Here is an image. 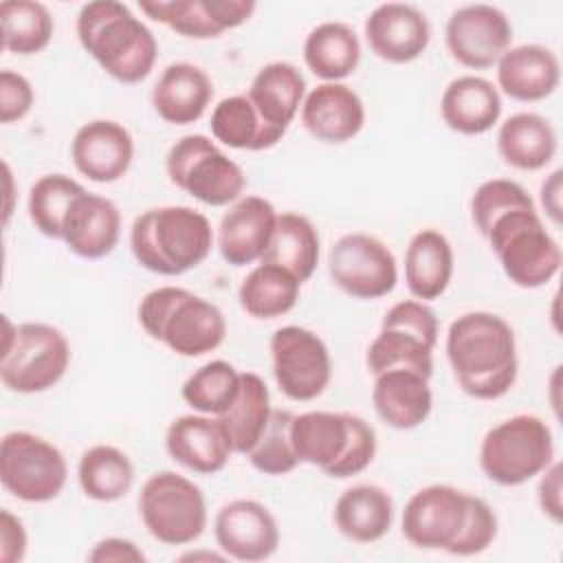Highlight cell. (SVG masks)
<instances>
[{"label":"cell","instance_id":"cell-1","mask_svg":"<svg viewBox=\"0 0 563 563\" xmlns=\"http://www.w3.org/2000/svg\"><path fill=\"white\" fill-rule=\"evenodd\" d=\"M446 361L457 387L475 400H497L517 380V341L510 323L488 310L455 317L446 330Z\"/></svg>","mask_w":563,"mask_h":563},{"label":"cell","instance_id":"cell-2","mask_svg":"<svg viewBox=\"0 0 563 563\" xmlns=\"http://www.w3.org/2000/svg\"><path fill=\"white\" fill-rule=\"evenodd\" d=\"M77 40L106 75L121 84H141L154 70L158 42L130 7L92 0L79 9Z\"/></svg>","mask_w":563,"mask_h":563},{"label":"cell","instance_id":"cell-3","mask_svg":"<svg viewBox=\"0 0 563 563\" xmlns=\"http://www.w3.org/2000/svg\"><path fill=\"white\" fill-rule=\"evenodd\" d=\"M213 246L205 213L185 205L145 209L130 229V251L139 266L163 277H178L200 266Z\"/></svg>","mask_w":563,"mask_h":563},{"label":"cell","instance_id":"cell-4","mask_svg":"<svg viewBox=\"0 0 563 563\" xmlns=\"http://www.w3.org/2000/svg\"><path fill=\"white\" fill-rule=\"evenodd\" d=\"M290 442L299 464L317 466L334 479L363 473L378 449L374 427L350 411L295 413Z\"/></svg>","mask_w":563,"mask_h":563},{"label":"cell","instance_id":"cell-5","mask_svg":"<svg viewBox=\"0 0 563 563\" xmlns=\"http://www.w3.org/2000/svg\"><path fill=\"white\" fill-rule=\"evenodd\" d=\"M136 314L150 339L161 341L185 358L218 350L227 336L222 310L180 286H158L150 290L141 299Z\"/></svg>","mask_w":563,"mask_h":563},{"label":"cell","instance_id":"cell-6","mask_svg":"<svg viewBox=\"0 0 563 563\" xmlns=\"http://www.w3.org/2000/svg\"><path fill=\"white\" fill-rule=\"evenodd\" d=\"M484 238L504 275L519 288H541L561 268V246L545 229L537 205L501 213Z\"/></svg>","mask_w":563,"mask_h":563},{"label":"cell","instance_id":"cell-7","mask_svg":"<svg viewBox=\"0 0 563 563\" xmlns=\"http://www.w3.org/2000/svg\"><path fill=\"white\" fill-rule=\"evenodd\" d=\"M70 365L66 334L42 321L11 325L4 317L0 380L15 394H40L55 387Z\"/></svg>","mask_w":563,"mask_h":563},{"label":"cell","instance_id":"cell-8","mask_svg":"<svg viewBox=\"0 0 563 563\" xmlns=\"http://www.w3.org/2000/svg\"><path fill=\"white\" fill-rule=\"evenodd\" d=\"M552 462V431L534 413H517L497 422L479 444V468L497 486H521Z\"/></svg>","mask_w":563,"mask_h":563},{"label":"cell","instance_id":"cell-9","mask_svg":"<svg viewBox=\"0 0 563 563\" xmlns=\"http://www.w3.org/2000/svg\"><path fill=\"white\" fill-rule=\"evenodd\" d=\"M172 185L207 207H229L246 189L244 169L205 134L180 136L165 156Z\"/></svg>","mask_w":563,"mask_h":563},{"label":"cell","instance_id":"cell-10","mask_svg":"<svg viewBox=\"0 0 563 563\" xmlns=\"http://www.w3.org/2000/svg\"><path fill=\"white\" fill-rule=\"evenodd\" d=\"M435 343V312L418 299L396 301L385 312L380 330L367 347V369L372 376H376L380 372L402 367L431 378Z\"/></svg>","mask_w":563,"mask_h":563},{"label":"cell","instance_id":"cell-11","mask_svg":"<svg viewBox=\"0 0 563 563\" xmlns=\"http://www.w3.org/2000/svg\"><path fill=\"white\" fill-rule=\"evenodd\" d=\"M139 517L163 545H187L207 528V501L198 484L176 471H158L139 493Z\"/></svg>","mask_w":563,"mask_h":563},{"label":"cell","instance_id":"cell-12","mask_svg":"<svg viewBox=\"0 0 563 563\" xmlns=\"http://www.w3.org/2000/svg\"><path fill=\"white\" fill-rule=\"evenodd\" d=\"M0 479L15 499L46 504L62 495L68 464L48 440L31 431H9L0 442Z\"/></svg>","mask_w":563,"mask_h":563},{"label":"cell","instance_id":"cell-13","mask_svg":"<svg viewBox=\"0 0 563 563\" xmlns=\"http://www.w3.org/2000/svg\"><path fill=\"white\" fill-rule=\"evenodd\" d=\"M279 391L295 402L319 398L332 378V358L323 339L301 325H282L268 341Z\"/></svg>","mask_w":563,"mask_h":563},{"label":"cell","instance_id":"cell-14","mask_svg":"<svg viewBox=\"0 0 563 563\" xmlns=\"http://www.w3.org/2000/svg\"><path fill=\"white\" fill-rule=\"evenodd\" d=\"M332 284L354 299H380L398 284V266L389 246L369 233H345L328 253Z\"/></svg>","mask_w":563,"mask_h":563},{"label":"cell","instance_id":"cell-15","mask_svg":"<svg viewBox=\"0 0 563 563\" xmlns=\"http://www.w3.org/2000/svg\"><path fill=\"white\" fill-rule=\"evenodd\" d=\"M468 510V493L451 484H429L416 490L400 517L402 537L420 550L451 552Z\"/></svg>","mask_w":563,"mask_h":563},{"label":"cell","instance_id":"cell-16","mask_svg":"<svg viewBox=\"0 0 563 563\" xmlns=\"http://www.w3.org/2000/svg\"><path fill=\"white\" fill-rule=\"evenodd\" d=\"M444 42L460 66L486 70L510 48L512 24L506 13L493 4H464L449 15Z\"/></svg>","mask_w":563,"mask_h":563},{"label":"cell","instance_id":"cell-17","mask_svg":"<svg viewBox=\"0 0 563 563\" xmlns=\"http://www.w3.org/2000/svg\"><path fill=\"white\" fill-rule=\"evenodd\" d=\"M213 537L229 559L257 563L271 559L279 548L275 515L255 499H231L213 519Z\"/></svg>","mask_w":563,"mask_h":563},{"label":"cell","instance_id":"cell-18","mask_svg":"<svg viewBox=\"0 0 563 563\" xmlns=\"http://www.w3.org/2000/svg\"><path fill=\"white\" fill-rule=\"evenodd\" d=\"M139 9L189 40H213L251 20L255 0H152Z\"/></svg>","mask_w":563,"mask_h":563},{"label":"cell","instance_id":"cell-19","mask_svg":"<svg viewBox=\"0 0 563 563\" xmlns=\"http://www.w3.org/2000/svg\"><path fill=\"white\" fill-rule=\"evenodd\" d=\"M70 158L75 169L88 180L99 185L117 183L134 161V139L119 121L92 119L75 132Z\"/></svg>","mask_w":563,"mask_h":563},{"label":"cell","instance_id":"cell-20","mask_svg":"<svg viewBox=\"0 0 563 563\" xmlns=\"http://www.w3.org/2000/svg\"><path fill=\"white\" fill-rule=\"evenodd\" d=\"M365 40L378 59L409 64L427 51L431 24L413 4L385 2L365 18Z\"/></svg>","mask_w":563,"mask_h":563},{"label":"cell","instance_id":"cell-21","mask_svg":"<svg viewBox=\"0 0 563 563\" xmlns=\"http://www.w3.org/2000/svg\"><path fill=\"white\" fill-rule=\"evenodd\" d=\"M277 211L262 196H242L235 200L218 224V251L231 266H249L260 262L268 249Z\"/></svg>","mask_w":563,"mask_h":563},{"label":"cell","instance_id":"cell-22","mask_svg":"<svg viewBox=\"0 0 563 563\" xmlns=\"http://www.w3.org/2000/svg\"><path fill=\"white\" fill-rule=\"evenodd\" d=\"M165 449L176 464L198 475L220 473L233 455L220 420L205 413L172 420L165 431Z\"/></svg>","mask_w":563,"mask_h":563},{"label":"cell","instance_id":"cell-23","mask_svg":"<svg viewBox=\"0 0 563 563\" xmlns=\"http://www.w3.org/2000/svg\"><path fill=\"white\" fill-rule=\"evenodd\" d=\"M299 114L306 132L323 143H347L365 125L363 99L343 81H323L306 92Z\"/></svg>","mask_w":563,"mask_h":563},{"label":"cell","instance_id":"cell-24","mask_svg":"<svg viewBox=\"0 0 563 563\" xmlns=\"http://www.w3.org/2000/svg\"><path fill=\"white\" fill-rule=\"evenodd\" d=\"M121 238V211L119 207L99 194L81 191L62 227V242L70 253L84 260H101L110 255Z\"/></svg>","mask_w":563,"mask_h":563},{"label":"cell","instance_id":"cell-25","mask_svg":"<svg viewBox=\"0 0 563 563\" xmlns=\"http://www.w3.org/2000/svg\"><path fill=\"white\" fill-rule=\"evenodd\" d=\"M495 68L497 90L521 103L543 101L554 95L561 84L559 57L552 48L541 44L510 46Z\"/></svg>","mask_w":563,"mask_h":563},{"label":"cell","instance_id":"cell-26","mask_svg":"<svg viewBox=\"0 0 563 563\" xmlns=\"http://www.w3.org/2000/svg\"><path fill=\"white\" fill-rule=\"evenodd\" d=\"M372 405L387 427L398 431L416 429L433 409L429 378L402 367L380 372L374 376Z\"/></svg>","mask_w":563,"mask_h":563},{"label":"cell","instance_id":"cell-27","mask_svg":"<svg viewBox=\"0 0 563 563\" xmlns=\"http://www.w3.org/2000/svg\"><path fill=\"white\" fill-rule=\"evenodd\" d=\"M213 97L211 77L196 64L174 62L156 79L150 101L154 112L172 125L196 123Z\"/></svg>","mask_w":563,"mask_h":563},{"label":"cell","instance_id":"cell-28","mask_svg":"<svg viewBox=\"0 0 563 563\" xmlns=\"http://www.w3.org/2000/svg\"><path fill=\"white\" fill-rule=\"evenodd\" d=\"M440 114L449 130L477 136L499 123L501 95L497 86L477 75H462L446 84L440 97Z\"/></svg>","mask_w":563,"mask_h":563},{"label":"cell","instance_id":"cell-29","mask_svg":"<svg viewBox=\"0 0 563 563\" xmlns=\"http://www.w3.org/2000/svg\"><path fill=\"white\" fill-rule=\"evenodd\" d=\"M246 99L266 128L284 136L306 99V79L295 64L271 62L255 73Z\"/></svg>","mask_w":563,"mask_h":563},{"label":"cell","instance_id":"cell-30","mask_svg":"<svg viewBox=\"0 0 563 563\" xmlns=\"http://www.w3.org/2000/svg\"><path fill=\"white\" fill-rule=\"evenodd\" d=\"M455 268L453 246L438 229H420L411 235L405 251V284L413 299L433 301L440 299Z\"/></svg>","mask_w":563,"mask_h":563},{"label":"cell","instance_id":"cell-31","mask_svg":"<svg viewBox=\"0 0 563 563\" xmlns=\"http://www.w3.org/2000/svg\"><path fill=\"white\" fill-rule=\"evenodd\" d=\"M332 519L345 539L363 545L376 543L391 528L394 499L383 486L356 484L339 495Z\"/></svg>","mask_w":563,"mask_h":563},{"label":"cell","instance_id":"cell-32","mask_svg":"<svg viewBox=\"0 0 563 563\" xmlns=\"http://www.w3.org/2000/svg\"><path fill=\"white\" fill-rule=\"evenodd\" d=\"M556 132L537 112L510 114L497 130V152L501 161L521 172H539L556 156Z\"/></svg>","mask_w":563,"mask_h":563},{"label":"cell","instance_id":"cell-33","mask_svg":"<svg viewBox=\"0 0 563 563\" xmlns=\"http://www.w3.org/2000/svg\"><path fill=\"white\" fill-rule=\"evenodd\" d=\"M319 253L321 240L310 218L295 211H284L277 216L268 249L260 262L282 266L303 284L314 275Z\"/></svg>","mask_w":563,"mask_h":563},{"label":"cell","instance_id":"cell-34","mask_svg":"<svg viewBox=\"0 0 563 563\" xmlns=\"http://www.w3.org/2000/svg\"><path fill=\"white\" fill-rule=\"evenodd\" d=\"M303 62L323 81H343L361 62V42L345 22H321L303 40Z\"/></svg>","mask_w":563,"mask_h":563},{"label":"cell","instance_id":"cell-35","mask_svg":"<svg viewBox=\"0 0 563 563\" xmlns=\"http://www.w3.org/2000/svg\"><path fill=\"white\" fill-rule=\"evenodd\" d=\"M271 394L264 378L255 372H242L240 391L233 405L218 416L233 453L246 455L271 420Z\"/></svg>","mask_w":563,"mask_h":563},{"label":"cell","instance_id":"cell-36","mask_svg":"<svg viewBox=\"0 0 563 563\" xmlns=\"http://www.w3.org/2000/svg\"><path fill=\"white\" fill-rule=\"evenodd\" d=\"M301 282L286 268L260 262L240 284L238 299L242 310L260 321L288 314L299 301Z\"/></svg>","mask_w":563,"mask_h":563},{"label":"cell","instance_id":"cell-37","mask_svg":"<svg viewBox=\"0 0 563 563\" xmlns=\"http://www.w3.org/2000/svg\"><path fill=\"white\" fill-rule=\"evenodd\" d=\"M77 482L81 493L92 501H119L134 486V464L119 446L95 444L79 457Z\"/></svg>","mask_w":563,"mask_h":563},{"label":"cell","instance_id":"cell-38","mask_svg":"<svg viewBox=\"0 0 563 563\" xmlns=\"http://www.w3.org/2000/svg\"><path fill=\"white\" fill-rule=\"evenodd\" d=\"M209 128L211 136L231 150L262 152L275 147L284 139L266 128L246 95L220 99L211 110Z\"/></svg>","mask_w":563,"mask_h":563},{"label":"cell","instance_id":"cell-39","mask_svg":"<svg viewBox=\"0 0 563 563\" xmlns=\"http://www.w3.org/2000/svg\"><path fill=\"white\" fill-rule=\"evenodd\" d=\"M2 46L13 55H37L53 40L51 11L35 0H4L0 4Z\"/></svg>","mask_w":563,"mask_h":563},{"label":"cell","instance_id":"cell-40","mask_svg":"<svg viewBox=\"0 0 563 563\" xmlns=\"http://www.w3.org/2000/svg\"><path fill=\"white\" fill-rule=\"evenodd\" d=\"M240 376L242 372L229 361L216 358L189 374L180 387V396L196 413L218 418L233 405L240 391Z\"/></svg>","mask_w":563,"mask_h":563},{"label":"cell","instance_id":"cell-41","mask_svg":"<svg viewBox=\"0 0 563 563\" xmlns=\"http://www.w3.org/2000/svg\"><path fill=\"white\" fill-rule=\"evenodd\" d=\"M84 189L81 183L66 174H46L37 178L29 191V218L33 227L51 240H62L64 218Z\"/></svg>","mask_w":563,"mask_h":563},{"label":"cell","instance_id":"cell-42","mask_svg":"<svg viewBox=\"0 0 563 563\" xmlns=\"http://www.w3.org/2000/svg\"><path fill=\"white\" fill-rule=\"evenodd\" d=\"M292 416L295 413L288 409H273L264 433L246 453L255 471L264 475H286L299 466V460L290 442Z\"/></svg>","mask_w":563,"mask_h":563},{"label":"cell","instance_id":"cell-43","mask_svg":"<svg viewBox=\"0 0 563 563\" xmlns=\"http://www.w3.org/2000/svg\"><path fill=\"white\" fill-rule=\"evenodd\" d=\"M517 207H534L530 194L510 178H490L484 180L471 198V220L477 233L484 238L490 224L506 211Z\"/></svg>","mask_w":563,"mask_h":563},{"label":"cell","instance_id":"cell-44","mask_svg":"<svg viewBox=\"0 0 563 563\" xmlns=\"http://www.w3.org/2000/svg\"><path fill=\"white\" fill-rule=\"evenodd\" d=\"M497 528H499V521L490 504L477 495H468L466 521L449 554L473 556L488 550L497 537Z\"/></svg>","mask_w":563,"mask_h":563},{"label":"cell","instance_id":"cell-45","mask_svg":"<svg viewBox=\"0 0 563 563\" xmlns=\"http://www.w3.org/2000/svg\"><path fill=\"white\" fill-rule=\"evenodd\" d=\"M35 101V92L31 81L15 73L4 68L0 73V121L2 123H15L22 121Z\"/></svg>","mask_w":563,"mask_h":563},{"label":"cell","instance_id":"cell-46","mask_svg":"<svg viewBox=\"0 0 563 563\" xmlns=\"http://www.w3.org/2000/svg\"><path fill=\"white\" fill-rule=\"evenodd\" d=\"M561 462L554 460L543 473H541V479H539V486H537V499H539V508L541 512L552 521V523H561L563 521V499H561V490H563V484H561Z\"/></svg>","mask_w":563,"mask_h":563},{"label":"cell","instance_id":"cell-47","mask_svg":"<svg viewBox=\"0 0 563 563\" xmlns=\"http://www.w3.org/2000/svg\"><path fill=\"white\" fill-rule=\"evenodd\" d=\"M29 545L26 528L20 517L11 510L0 512V561L2 563H18L24 559Z\"/></svg>","mask_w":563,"mask_h":563},{"label":"cell","instance_id":"cell-48","mask_svg":"<svg viewBox=\"0 0 563 563\" xmlns=\"http://www.w3.org/2000/svg\"><path fill=\"white\" fill-rule=\"evenodd\" d=\"M147 556L143 554V550L123 537H106L101 541H97L92 545V550L88 552V561L90 563H143Z\"/></svg>","mask_w":563,"mask_h":563},{"label":"cell","instance_id":"cell-49","mask_svg":"<svg viewBox=\"0 0 563 563\" xmlns=\"http://www.w3.org/2000/svg\"><path fill=\"white\" fill-rule=\"evenodd\" d=\"M561 191H563V172L554 169L545 180L541 183L539 198H541V209L545 218L554 224L561 227V216H563V205H561Z\"/></svg>","mask_w":563,"mask_h":563},{"label":"cell","instance_id":"cell-50","mask_svg":"<svg viewBox=\"0 0 563 563\" xmlns=\"http://www.w3.org/2000/svg\"><path fill=\"white\" fill-rule=\"evenodd\" d=\"M200 559H205V561H227L229 556L224 554V552H185V554H180V561H200Z\"/></svg>","mask_w":563,"mask_h":563}]
</instances>
